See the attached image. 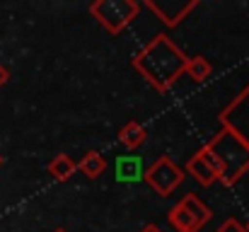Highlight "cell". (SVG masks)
<instances>
[{"instance_id": "obj_1", "label": "cell", "mask_w": 249, "mask_h": 232, "mask_svg": "<svg viewBox=\"0 0 249 232\" xmlns=\"http://www.w3.org/2000/svg\"><path fill=\"white\" fill-rule=\"evenodd\" d=\"M138 71L148 77L158 89H165L169 87L179 73H184L186 68V58L181 56V51L167 41L165 36H158L136 61Z\"/></svg>"}, {"instance_id": "obj_2", "label": "cell", "mask_w": 249, "mask_h": 232, "mask_svg": "<svg viewBox=\"0 0 249 232\" xmlns=\"http://www.w3.org/2000/svg\"><path fill=\"white\" fill-rule=\"evenodd\" d=\"M89 12L99 19V24L104 29H109V34H119L131 19H136L138 2H133V0H99V2L89 5Z\"/></svg>"}, {"instance_id": "obj_3", "label": "cell", "mask_w": 249, "mask_h": 232, "mask_svg": "<svg viewBox=\"0 0 249 232\" xmlns=\"http://www.w3.org/2000/svg\"><path fill=\"white\" fill-rule=\"evenodd\" d=\"M181 169L169 160V157H160L145 174H143V179L160 194V196H169L177 186H179V181H181Z\"/></svg>"}, {"instance_id": "obj_4", "label": "cell", "mask_w": 249, "mask_h": 232, "mask_svg": "<svg viewBox=\"0 0 249 232\" xmlns=\"http://www.w3.org/2000/svg\"><path fill=\"white\" fill-rule=\"evenodd\" d=\"M116 179L119 181H138V179H143L141 157H136V155H121L116 160Z\"/></svg>"}, {"instance_id": "obj_5", "label": "cell", "mask_w": 249, "mask_h": 232, "mask_svg": "<svg viewBox=\"0 0 249 232\" xmlns=\"http://www.w3.org/2000/svg\"><path fill=\"white\" fill-rule=\"evenodd\" d=\"M169 223H172L179 232H198L201 230V225H198V223H196V218H194L184 206H181V201L169 211Z\"/></svg>"}, {"instance_id": "obj_6", "label": "cell", "mask_w": 249, "mask_h": 232, "mask_svg": "<svg viewBox=\"0 0 249 232\" xmlns=\"http://www.w3.org/2000/svg\"><path fill=\"white\" fill-rule=\"evenodd\" d=\"M145 128L141 126V124H136V121H128L121 131H119V141H121V145H126L128 150H136L138 145H143L145 143Z\"/></svg>"}, {"instance_id": "obj_7", "label": "cell", "mask_w": 249, "mask_h": 232, "mask_svg": "<svg viewBox=\"0 0 249 232\" xmlns=\"http://www.w3.org/2000/svg\"><path fill=\"white\" fill-rule=\"evenodd\" d=\"M75 169H78V162H73L68 155H56V157L51 160V164H49L51 177H53V179H58V181L71 179V177L75 174Z\"/></svg>"}, {"instance_id": "obj_8", "label": "cell", "mask_w": 249, "mask_h": 232, "mask_svg": "<svg viewBox=\"0 0 249 232\" xmlns=\"http://www.w3.org/2000/svg\"><path fill=\"white\" fill-rule=\"evenodd\" d=\"M186 169H189V174H194V179L198 181V184H203V186H211L218 177H215V172L196 155V157H191L189 160V164H186Z\"/></svg>"}, {"instance_id": "obj_9", "label": "cell", "mask_w": 249, "mask_h": 232, "mask_svg": "<svg viewBox=\"0 0 249 232\" xmlns=\"http://www.w3.org/2000/svg\"><path fill=\"white\" fill-rule=\"evenodd\" d=\"M104 167H107V162L102 160L99 153H87L83 160L78 162V169L83 172L87 179H97V177L104 172Z\"/></svg>"}, {"instance_id": "obj_10", "label": "cell", "mask_w": 249, "mask_h": 232, "mask_svg": "<svg viewBox=\"0 0 249 232\" xmlns=\"http://www.w3.org/2000/svg\"><path fill=\"white\" fill-rule=\"evenodd\" d=\"M181 206H184L194 218H196V223H198V225H206V223L211 220V215H213V213H211V208H208V206H203V203L198 201V196H194V194H189L186 198H181Z\"/></svg>"}, {"instance_id": "obj_11", "label": "cell", "mask_w": 249, "mask_h": 232, "mask_svg": "<svg viewBox=\"0 0 249 232\" xmlns=\"http://www.w3.org/2000/svg\"><path fill=\"white\" fill-rule=\"evenodd\" d=\"M184 73H189V77H194L196 82H201V80H206V77L211 75V63L203 56H194V58L186 61Z\"/></svg>"}, {"instance_id": "obj_12", "label": "cell", "mask_w": 249, "mask_h": 232, "mask_svg": "<svg viewBox=\"0 0 249 232\" xmlns=\"http://www.w3.org/2000/svg\"><path fill=\"white\" fill-rule=\"evenodd\" d=\"M198 157H201V160H203L213 172H215V177H218V179H225V164H223L220 155L215 153L213 148H203V150L198 153Z\"/></svg>"}, {"instance_id": "obj_13", "label": "cell", "mask_w": 249, "mask_h": 232, "mask_svg": "<svg viewBox=\"0 0 249 232\" xmlns=\"http://www.w3.org/2000/svg\"><path fill=\"white\" fill-rule=\"evenodd\" d=\"M218 232H245V228H242L235 218H228V220L218 228Z\"/></svg>"}, {"instance_id": "obj_14", "label": "cell", "mask_w": 249, "mask_h": 232, "mask_svg": "<svg viewBox=\"0 0 249 232\" xmlns=\"http://www.w3.org/2000/svg\"><path fill=\"white\" fill-rule=\"evenodd\" d=\"M5 82H7V71H5V68L0 66V87H2Z\"/></svg>"}, {"instance_id": "obj_15", "label": "cell", "mask_w": 249, "mask_h": 232, "mask_svg": "<svg viewBox=\"0 0 249 232\" xmlns=\"http://www.w3.org/2000/svg\"><path fill=\"white\" fill-rule=\"evenodd\" d=\"M0 164H2V155H0Z\"/></svg>"}, {"instance_id": "obj_16", "label": "cell", "mask_w": 249, "mask_h": 232, "mask_svg": "<svg viewBox=\"0 0 249 232\" xmlns=\"http://www.w3.org/2000/svg\"><path fill=\"white\" fill-rule=\"evenodd\" d=\"M56 232H66V230H56Z\"/></svg>"}, {"instance_id": "obj_17", "label": "cell", "mask_w": 249, "mask_h": 232, "mask_svg": "<svg viewBox=\"0 0 249 232\" xmlns=\"http://www.w3.org/2000/svg\"><path fill=\"white\" fill-rule=\"evenodd\" d=\"M247 232H249V223H247Z\"/></svg>"}]
</instances>
